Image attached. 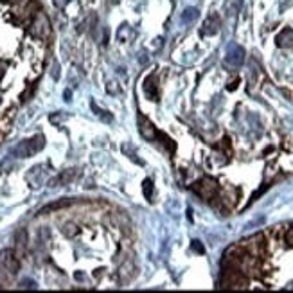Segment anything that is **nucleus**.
I'll list each match as a JSON object with an SVG mask.
<instances>
[{
  "label": "nucleus",
  "instance_id": "obj_10",
  "mask_svg": "<svg viewBox=\"0 0 293 293\" xmlns=\"http://www.w3.org/2000/svg\"><path fill=\"white\" fill-rule=\"evenodd\" d=\"M198 18V9H194V8H187L184 13H182V20L184 22H193V20H196Z\"/></svg>",
  "mask_w": 293,
  "mask_h": 293
},
{
  "label": "nucleus",
  "instance_id": "obj_12",
  "mask_svg": "<svg viewBox=\"0 0 293 293\" xmlns=\"http://www.w3.org/2000/svg\"><path fill=\"white\" fill-rule=\"evenodd\" d=\"M18 288L20 289H36L38 288V286H36V282L35 280H31V279H24L20 282V284H18Z\"/></svg>",
  "mask_w": 293,
  "mask_h": 293
},
{
  "label": "nucleus",
  "instance_id": "obj_9",
  "mask_svg": "<svg viewBox=\"0 0 293 293\" xmlns=\"http://www.w3.org/2000/svg\"><path fill=\"white\" fill-rule=\"evenodd\" d=\"M277 43L282 45V47H291L293 49V31L291 29L282 31V33L277 36Z\"/></svg>",
  "mask_w": 293,
  "mask_h": 293
},
{
  "label": "nucleus",
  "instance_id": "obj_7",
  "mask_svg": "<svg viewBox=\"0 0 293 293\" xmlns=\"http://www.w3.org/2000/svg\"><path fill=\"white\" fill-rule=\"evenodd\" d=\"M78 177V169H67V171H61L60 175H56L54 178L49 180V186L51 187H60V186H67L74 178Z\"/></svg>",
  "mask_w": 293,
  "mask_h": 293
},
{
  "label": "nucleus",
  "instance_id": "obj_11",
  "mask_svg": "<svg viewBox=\"0 0 293 293\" xmlns=\"http://www.w3.org/2000/svg\"><path fill=\"white\" fill-rule=\"evenodd\" d=\"M92 110H94V112L97 113V115H99L104 122H112V121H113L112 113H110V112H104V110H101V108L97 106V104H95V103H92Z\"/></svg>",
  "mask_w": 293,
  "mask_h": 293
},
{
  "label": "nucleus",
  "instance_id": "obj_6",
  "mask_svg": "<svg viewBox=\"0 0 293 293\" xmlns=\"http://www.w3.org/2000/svg\"><path fill=\"white\" fill-rule=\"evenodd\" d=\"M138 129H140V133L146 140H155L157 137H162V135L157 131V128L148 121L144 115H138Z\"/></svg>",
  "mask_w": 293,
  "mask_h": 293
},
{
  "label": "nucleus",
  "instance_id": "obj_3",
  "mask_svg": "<svg viewBox=\"0 0 293 293\" xmlns=\"http://www.w3.org/2000/svg\"><path fill=\"white\" fill-rule=\"evenodd\" d=\"M47 177H49V166L40 164L29 169V173H27V182H29V186L33 187V189H38V187H42L43 184L47 182Z\"/></svg>",
  "mask_w": 293,
  "mask_h": 293
},
{
  "label": "nucleus",
  "instance_id": "obj_4",
  "mask_svg": "<svg viewBox=\"0 0 293 293\" xmlns=\"http://www.w3.org/2000/svg\"><path fill=\"white\" fill-rule=\"evenodd\" d=\"M0 264H2L4 270H8L9 273H18V270H20V261H18V257L15 255V252L9 250V248L0 250Z\"/></svg>",
  "mask_w": 293,
  "mask_h": 293
},
{
  "label": "nucleus",
  "instance_id": "obj_2",
  "mask_svg": "<svg viewBox=\"0 0 293 293\" xmlns=\"http://www.w3.org/2000/svg\"><path fill=\"white\" fill-rule=\"evenodd\" d=\"M31 33H33V36H36V38H49V35H51V22H49L47 15L43 13V11H38L35 17V20H33V26H31Z\"/></svg>",
  "mask_w": 293,
  "mask_h": 293
},
{
  "label": "nucleus",
  "instance_id": "obj_5",
  "mask_svg": "<svg viewBox=\"0 0 293 293\" xmlns=\"http://www.w3.org/2000/svg\"><path fill=\"white\" fill-rule=\"evenodd\" d=\"M194 193L198 194V196H202V198L209 200L212 196V194L216 193V189H218V186H216V182L211 180V178H203L202 182H198V184H194Z\"/></svg>",
  "mask_w": 293,
  "mask_h": 293
},
{
  "label": "nucleus",
  "instance_id": "obj_15",
  "mask_svg": "<svg viewBox=\"0 0 293 293\" xmlns=\"http://www.w3.org/2000/svg\"><path fill=\"white\" fill-rule=\"evenodd\" d=\"M286 241H288L289 245H293V227L288 230V236H286Z\"/></svg>",
  "mask_w": 293,
  "mask_h": 293
},
{
  "label": "nucleus",
  "instance_id": "obj_8",
  "mask_svg": "<svg viewBox=\"0 0 293 293\" xmlns=\"http://www.w3.org/2000/svg\"><path fill=\"white\" fill-rule=\"evenodd\" d=\"M227 63H230L232 67H239L245 61V51L239 45H230L229 52H227Z\"/></svg>",
  "mask_w": 293,
  "mask_h": 293
},
{
  "label": "nucleus",
  "instance_id": "obj_13",
  "mask_svg": "<svg viewBox=\"0 0 293 293\" xmlns=\"http://www.w3.org/2000/svg\"><path fill=\"white\" fill-rule=\"evenodd\" d=\"M150 189H151V180H144V194H146V198H151Z\"/></svg>",
  "mask_w": 293,
  "mask_h": 293
},
{
  "label": "nucleus",
  "instance_id": "obj_18",
  "mask_svg": "<svg viewBox=\"0 0 293 293\" xmlns=\"http://www.w3.org/2000/svg\"><path fill=\"white\" fill-rule=\"evenodd\" d=\"M0 289H2V286H0Z\"/></svg>",
  "mask_w": 293,
  "mask_h": 293
},
{
  "label": "nucleus",
  "instance_id": "obj_14",
  "mask_svg": "<svg viewBox=\"0 0 293 293\" xmlns=\"http://www.w3.org/2000/svg\"><path fill=\"white\" fill-rule=\"evenodd\" d=\"M193 250H196L198 254H203V246L200 245V241H193Z\"/></svg>",
  "mask_w": 293,
  "mask_h": 293
},
{
  "label": "nucleus",
  "instance_id": "obj_1",
  "mask_svg": "<svg viewBox=\"0 0 293 293\" xmlns=\"http://www.w3.org/2000/svg\"><path fill=\"white\" fill-rule=\"evenodd\" d=\"M43 146H45L43 135H35V137L26 138V140L18 142L17 146L11 150V153H13L17 159H29V157L36 155L38 151H42Z\"/></svg>",
  "mask_w": 293,
  "mask_h": 293
},
{
  "label": "nucleus",
  "instance_id": "obj_16",
  "mask_svg": "<svg viewBox=\"0 0 293 293\" xmlns=\"http://www.w3.org/2000/svg\"><path fill=\"white\" fill-rule=\"evenodd\" d=\"M70 95H72L70 92H65V101H70Z\"/></svg>",
  "mask_w": 293,
  "mask_h": 293
},
{
  "label": "nucleus",
  "instance_id": "obj_17",
  "mask_svg": "<svg viewBox=\"0 0 293 293\" xmlns=\"http://www.w3.org/2000/svg\"><path fill=\"white\" fill-rule=\"evenodd\" d=\"M9 2H15V0H9Z\"/></svg>",
  "mask_w": 293,
  "mask_h": 293
}]
</instances>
